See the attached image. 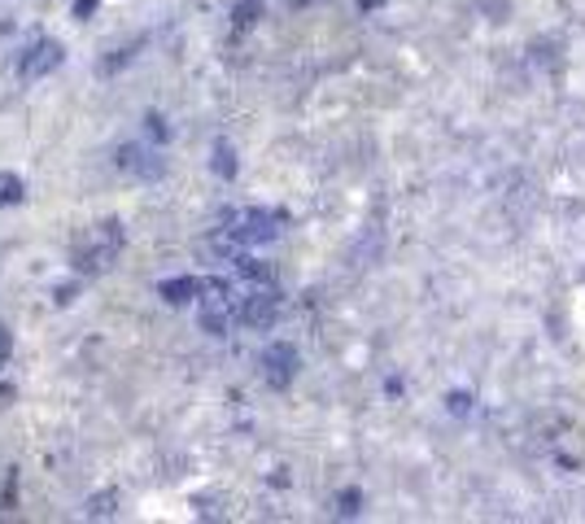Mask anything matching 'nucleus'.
Returning a JSON list of instances; mask_svg holds the SVG:
<instances>
[{
  "label": "nucleus",
  "mask_w": 585,
  "mask_h": 524,
  "mask_svg": "<svg viewBox=\"0 0 585 524\" xmlns=\"http://www.w3.org/2000/svg\"><path fill=\"white\" fill-rule=\"evenodd\" d=\"M114 254H119V227L110 223V227H101V232H97V241H92V245L79 254V267H83V271L110 267V258H114Z\"/></svg>",
  "instance_id": "obj_2"
},
{
  "label": "nucleus",
  "mask_w": 585,
  "mask_h": 524,
  "mask_svg": "<svg viewBox=\"0 0 585 524\" xmlns=\"http://www.w3.org/2000/svg\"><path fill=\"white\" fill-rule=\"evenodd\" d=\"M193 293H201V280H189V276H184V280H167V285H162V298H167V302H189Z\"/></svg>",
  "instance_id": "obj_6"
},
{
  "label": "nucleus",
  "mask_w": 585,
  "mask_h": 524,
  "mask_svg": "<svg viewBox=\"0 0 585 524\" xmlns=\"http://www.w3.org/2000/svg\"><path fill=\"white\" fill-rule=\"evenodd\" d=\"M275 223H280L275 214H267V210H249V214L236 219L232 236L245 241V245H258V241H271V236H275Z\"/></svg>",
  "instance_id": "obj_1"
},
{
  "label": "nucleus",
  "mask_w": 585,
  "mask_h": 524,
  "mask_svg": "<svg viewBox=\"0 0 585 524\" xmlns=\"http://www.w3.org/2000/svg\"><path fill=\"white\" fill-rule=\"evenodd\" d=\"M53 66H61V44H53V40H40V44L26 53V62H22V75H26V79H40V75H48Z\"/></svg>",
  "instance_id": "obj_3"
},
{
  "label": "nucleus",
  "mask_w": 585,
  "mask_h": 524,
  "mask_svg": "<svg viewBox=\"0 0 585 524\" xmlns=\"http://www.w3.org/2000/svg\"><path fill=\"white\" fill-rule=\"evenodd\" d=\"M13 201H22V179L0 171V205H13Z\"/></svg>",
  "instance_id": "obj_7"
},
{
  "label": "nucleus",
  "mask_w": 585,
  "mask_h": 524,
  "mask_svg": "<svg viewBox=\"0 0 585 524\" xmlns=\"http://www.w3.org/2000/svg\"><path fill=\"white\" fill-rule=\"evenodd\" d=\"M275 298L271 293H254V298H245V306H240V320L245 324H254V328H262V324H271L275 320Z\"/></svg>",
  "instance_id": "obj_4"
},
{
  "label": "nucleus",
  "mask_w": 585,
  "mask_h": 524,
  "mask_svg": "<svg viewBox=\"0 0 585 524\" xmlns=\"http://www.w3.org/2000/svg\"><path fill=\"white\" fill-rule=\"evenodd\" d=\"M262 363H267V380H271V384H284V380L293 376V363H297V358H293V349L289 346H271Z\"/></svg>",
  "instance_id": "obj_5"
}]
</instances>
